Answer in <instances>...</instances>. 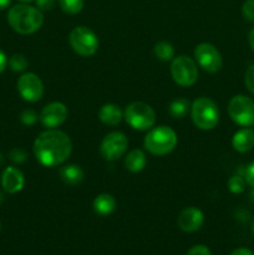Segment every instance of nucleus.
Masks as SVG:
<instances>
[{
  "instance_id": "obj_1",
  "label": "nucleus",
  "mask_w": 254,
  "mask_h": 255,
  "mask_svg": "<svg viewBox=\"0 0 254 255\" xmlns=\"http://www.w3.org/2000/svg\"><path fill=\"white\" fill-rule=\"evenodd\" d=\"M32 149L40 164L54 168L67 161L72 152V142L64 131L51 128L41 132L36 137Z\"/></svg>"
},
{
  "instance_id": "obj_2",
  "label": "nucleus",
  "mask_w": 254,
  "mask_h": 255,
  "mask_svg": "<svg viewBox=\"0 0 254 255\" xmlns=\"http://www.w3.org/2000/svg\"><path fill=\"white\" fill-rule=\"evenodd\" d=\"M7 22L17 34L31 35L44 24L41 10L27 4H17L7 11Z\"/></svg>"
},
{
  "instance_id": "obj_3",
  "label": "nucleus",
  "mask_w": 254,
  "mask_h": 255,
  "mask_svg": "<svg viewBox=\"0 0 254 255\" xmlns=\"http://www.w3.org/2000/svg\"><path fill=\"white\" fill-rule=\"evenodd\" d=\"M178 137L168 126H157L149 129L143 139V147L154 156H166L177 146Z\"/></svg>"
},
{
  "instance_id": "obj_4",
  "label": "nucleus",
  "mask_w": 254,
  "mask_h": 255,
  "mask_svg": "<svg viewBox=\"0 0 254 255\" xmlns=\"http://www.w3.org/2000/svg\"><path fill=\"white\" fill-rule=\"evenodd\" d=\"M191 117L193 124L199 129H213L219 122L218 105L208 97H199L192 102Z\"/></svg>"
},
{
  "instance_id": "obj_5",
  "label": "nucleus",
  "mask_w": 254,
  "mask_h": 255,
  "mask_svg": "<svg viewBox=\"0 0 254 255\" xmlns=\"http://www.w3.org/2000/svg\"><path fill=\"white\" fill-rule=\"evenodd\" d=\"M124 119L133 129L147 131V129H151L156 124V112L148 104L136 101L126 107L124 112Z\"/></svg>"
},
{
  "instance_id": "obj_6",
  "label": "nucleus",
  "mask_w": 254,
  "mask_h": 255,
  "mask_svg": "<svg viewBox=\"0 0 254 255\" xmlns=\"http://www.w3.org/2000/svg\"><path fill=\"white\" fill-rule=\"evenodd\" d=\"M70 46L77 55L90 57L99 50V37L87 26H76L69 35Z\"/></svg>"
},
{
  "instance_id": "obj_7",
  "label": "nucleus",
  "mask_w": 254,
  "mask_h": 255,
  "mask_svg": "<svg viewBox=\"0 0 254 255\" xmlns=\"http://www.w3.org/2000/svg\"><path fill=\"white\" fill-rule=\"evenodd\" d=\"M171 76L181 87H191L198 80V67L192 57L181 55L172 60Z\"/></svg>"
},
{
  "instance_id": "obj_8",
  "label": "nucleus",
  "mask_w": 254,
  "mask_h": 255,
  "mask_svg": "<svg viewBox=\"0 0 254 255\" xmlns=\"http://www.w3.org/2000/svg\"><path fill=\"white\" fill-rule=\"evenodd\" d=\"M228 115L232 121L242 127H251L254 125V100L246 95H237L232 97L228 104Z\"/></svg>"
},
{
  "instance_id": "obj_9",
  "label": "nucleus",
  "mask_w": 254,
  "mask_h": 255,
  "mask_svg": "<svg viewBox=\"0 0 254 255\" xmlns=\"http://www.w3.org/2000/svg\"><path fill=\"white\" fill-rule=\"evenodd\" d=\"M194 59L202 70L208 74H216L223 66V59L214 45L209 44V42H202V44L197 45L194 49Z\"/></svg>"
},
{
  "instance_id": "obj_10",
  "label": "nucleus",
  "mask_w": 254,
  "mask_h": 255,
  "mask_svg": "<svg viewBox=\"0 0 254 255\" xmlns=\"http://www.w3.org/2000/svg\"><path fill=\"white\" fill-rule=\"evenodd\" d=\"M127 147H128V139L126 134L120 131H114L104 137L100 144V153L105 161H117L126 153Z\"/></svg>"
},
{
  "instance_id": "obj_11",
  "label": "nucleus",
  "mask_w": 254,
  "mask_h": 255,
  "mask_svg": "<svg viewBox=\"0 0 254 255\" xmlns=\"http://www.w3.org/2000/svg\"><path fill=\"white\" fill-rule=\"evenodd\" d=\"M17 91L22 100L27 102H37L44 96V84L37 75L25 72L17 80Z\"/></svg>"
},
{
  "instance_id": "obj_12",
  "label": "nucleus",
  "mask_w": 254,
  "mask_h": 255,
  "mask_svg": "<svg viewBox=\"0 0 254 255\" xmlns=\"http://www.w3.org/2000/svg\"><path fill=\"white\" fill-rule=\"evenodd\" d=\"M69 116V111H67L66 105L62 102H50L47 104L44 109L40 112L39 120L44 127L47 129L57 128L61 126Z\"/></svg>"
},
{
  "instance_id": "obj_13",
  "label": "nucleus",
  "mask_w": 254,
  "mask_h": 255,
  "mask_svg": "<svg viewBox=\"0 0 254 255\" xmlns=\"http://www.w3.org/2000/svg\"><path fill=\"white\" fill-rule=\"evenodd\" d=\"M204 223V214L201 209L187 207L177 217V226L182 232L194 233L199 231Z\"/></svg>"
},
{
  "instance_id": "obj_14",
  "label": "nucleus",
  "mask_w": 254,
  "mask_h": 255,
  "mask_svg": "<svg viewBox=\"0 0 254 255\" xmlns=\"http://www.w3.org/2000/svg\"><path fill=\"white\" fill-rule=\"evenodd\" d=\"M25 186V177L16 167H6L1 174V187L6 193L15 194Z\"/></svg>"
},
{
  "instance_id": "obj_15",
  "label": "nucleus",
  "mask_w": 254,
  "mask_h": 255,
  "mask_svg": "<svg viewBox=\"0 0 254 255\" xmlns=\"http://www.w3.org/2000/svg\"><path fill=\"white\" fill-rule=\"evenodd\" d=\"M232 146L239 153L249 152L254 147V131L249 127L242 128L234 133L232 138Z\"/></svg>"
},
{
  "instance_id": "obj_16",
  "label": "nucleus",
  "mask_w": 254,
  "mask_h": 255,
  "mask_svg": "<svg viewBox=\"0 0 254 255\" xmlns=\"http://www.w3.org/2000/svg\"><path fill=\"white\" fill-rule=\"evenodd\" d=\"M117 207V202L112 194L101 193L94 199L92 208L94 212L100 217H109L115 212Z\"/></svg>"
},
{
  "instance_id": "obj_17",
  "label": "nucleus",
  "mask_w": 254,
  "mask_h": 255,
  "mask_svg": "<svg viewBox=\"0 0 254 255\" xmlns=\"http://www.w3.org/2000/svg\"><path fill=\"white\" fill-rule=\"evenodd\" d=\"M99 119L106 126H117L124 120V112L119 105L106 104L100 109Z\"/></svg>"
},
{
  "instance_id": "obj_18",
  "label": "nucleus",
  "mask_w": 254,
  "mask_h": 255,
  "mask_svg": "<svg viewBox=\"0 0 254 255\" xmlns=\"http://www.w3.org/2000/svg\"><path fill=\"white\" fill-rule=\"evenodd\" d=\"M60 179L67 186H77L84 179V171L77 164H65L59 169Z\"/></svg>"
},
{
  "instance_id": "obj_19",
  "label": "nucleus",
  "mask_w": 254,
  "mask_h": 255,
  "mask_svg": "<svg viewBox=\"0 0 254 255\" xmlns=\"http://www.w3.org/2000/svg\"><path fill=\"white\" fill-rule=\"evenodd\" d=\"M147 164V157L142 149H132L125 158V167L132 173L143 171Z\"/></svg>"
},
{
  "instance_id": "obj_20",
  "label": "nucleus",
  "mask_w": 254,
  "mask_h": 255,
  "mask_svg": "<svg viewBox=\"0 0 254 255\" xmlns=\"http://www.w3.org/2000/svg\"><path fill=\"white\" fill-rule=\"evenodd\" d=\"M191 105L187 99H176L169 104L168 112L173 119H183L191 112Z\"/></svg>"
},
{
  "instance_id": "obj_21",
  "label": "nucleus",
  "mask_w": 254,
  "mask_h": 255,
  "mask_svg": "<svg viewBox=\"0 0 254 255\" xmlns=\"http://www.w3.org/2000/svg\"><path fill=\"white\" fill-rule=\"evenodd\" d=\"M154 56L163 62L172 61L174 59V47L167 41H159L153 47Z\"/></svg>"
},
{
  "instance_id": "obj_22",
  "label": "nucleus",
  "mask_w": 254,
  "mask_h": 255,
  "mask_svg": "<svg viewBox=\"0 0 254 255\" xmlns=\"http://www.w3.org/2000/svg\"><path fill=\"white\" fill-rule=\"evenodd\" d=\"M7 65L14 72H22L27 69L29 66V60L26 56L22 54H14L9 60H7Z\"/></svg>"
},
{
  "instance_id": "obj_23",
  "label": "nucleus",
  "mask_w": 254,
  "mask_h": 255,
  "mask_svg": "<svg viewBox=\"0 0 254 255\" xmlns=\"http://www.w3.org/2000/svg\"><path fill=\"white\" fill-rule=\"evenodd\" d=\"M84 4L85 0H59V5L62 11L70 15L79 14L84 7Z\"/></svg>"
},
{
  "instance_id": "obj_24",
  "label": "nucleus",
  "mask_w": 254,
  "mask_h": 255,
  "mask_svg": "<svg viewBox=\"0 0 254 255\" xmlns=\"http://www.w3.org/2000/svg\"><path fill=\"white\" fill-rule=\"evenodd\" d=\"M246 179L243 178L242 176H232L231 178L228 179V189L232 192L233 194H241L246 191Z\"/></svg>"
},
{
  "instance_id": "obj_25",
  "label": "nucleus",
  "mask_w": 254,
  "mask_h": 255,
  "mask_svg": "<svg viewBox=\"0 0 254 255\" xmlns=\"http://www.w3.org/2000/svg\"><path fill=\"white\" fill-rule=\"evenodd\" d=\"M37 119H39V116H37V114L34 110H25L20 115V120L26 126H32L37 121Z\"/></svg>"
},
{
  "instance_id": "obj_26",
  "label": "nucleus",
  "mask_w": 254,
  "mask_h": 255,
  "mask_svg": "<svg viewBox=\"0 0 254 255\" xmlns=\"http://www.w3.org/2000/svg\"><path fill=\"white\" fill-rule=\"evenodd\" d=\"M242 14L248 21L254 22V0H246L242 6Z\"/></svg>"
},
{
  "instance_id": "obj_27",
  "label": "nucleus",
  "mask_w": 254,
  "mask_h": 255,
  "mask_svg": "<svg viewBox=\"0 0 254 255\" xmlns=\"http://www.w3.org/2000/svg\"><path fill=\"white\" fill-rule=\"evenodd\" d=\"M244 82L251 94L254 95V65L248 67L246 71V76H244Z\"/></svg>"
},
{
  "instance_id": "obj_28",
  "label": "nucleus",
  "mask_w": 254,
  "mask_h": 255,
  "mask_svg": "<svg viewBox=\"0 0 254 255\" xmlns=\"http://www.w3.org/2000/svg\"><path fill=\"white\" fill-rule=\"evenodd\" d=\"M244 179H246L247 184H249L254 189V161H252L247 166L246 172H244Z\"/></svg>"
},
{
  "instance_id": "obj_29",
  "label": "nucleus",
  "mask_w": 254,
  "mask_h": 255,
  "mask_svg": "<svg viewBox=\"0 0 254 255\" xmlns=\"http://www.w3.org/2000/svg\"><path fill=\"white\" fill-rule=\"evenodd\" d=\"M26 158H27V154L25 153L22 149L14 148L12 151H10V159L16 162V163H22V162H25V159Z\"/></svg>"
},
{
  "instance_id": "obj_30",
  "label": "nucleus",
  "mask_w": 254,
  "mask_h": 255,
  "mask_svg": "<svg viewBox=\"0 0 254 255\" xmlns=\"http://www.w3.org/2000/svg\"><path fill=\"white\" fill-rule=\"evenodd\" d=\"M187 255H212V253L211 251H209L208 247L199 244V246L192 247V248L187 252Z\"/></svg>"
},
{
  "instance_id": "obj_31",
  "label": "nucleus",
  "mask_w": 254,
  "mask_h": 255,
  "mask_svg": "<svg viewBox=\"0 0 254 255\" xmlns=\"http://www.w3.org/2000/svg\"><path fill=\"white\" fill-rule=\"evenodd\" d=\"M36 2V7L42 11H47V10L54 9L56 0H35Z\"/></svg>"
},
{
  "instance_id": "obj_32",
  "label": "nucleus",
  "mask_w": 254,
  "mask_h": 255,
  "mask_svg": "<svg viewBox=\"0 0 254 255\" xmlns=\"http://www.w3.org/2000/svg\"><path fill=\"white\" fill-rule=\"evenodd\" d=\"M7 66V57L2 50H0V74L6 69Z\"/></svg>"
},
{
  "instance_id": "obj_33",
  "label": "nucleus",
  "mask_w": 254,
  "mask_h": 255,
  "mask_svg": "<svg viewBox=\"0 0 254 255\" xmlns=\"http://www.w3.org/2000/svg\"><path fill=\"white\" fill-rule=\"evenodd\" d=\"M231 255H254V253L248 248H238L232 252Z\"/></svg>"
},
{
  "instance_id": "obj_34",
  "label": "nucleus",
  "mask_w": 254,
  "mask_h": 255,
  "mask_svg": "<svg viewBox=\"0 0 254 255\" xmlns=\"http://www.w3.org/2000/svg\"><path fill=\"white\" fill-rule=\"evenodd\" d=\"M248 42H249V46L252 47V50L254 51V27L251 30L248 35Z\"/></svg>"
},
{
  "instance_id": "obj_35",
  "label": "nucleus",
  "mask_w": 254,
  "mask_h": 255,
  "mask_svg": "<svg viewBox=\"0 0 254 255\" xmlns=\"http://www.w3.org/2000/svg\"><path fill=\"white\" fill-rule=\"evenodd\" d=\"M10 4H11V0H0V10H5L10 6Z\"/></svg>"
},
{
  "instance_id": "obj_36",
  "label": "nucleus",
  "mask_w": 254,
  "mask_h": 255,
  "mask_svg": "<svg viewBox=\"0 0 254 255\" xmlns=\"http://www.w3.org/2000/svg\"><path fill=\"white\" fill-rule=\"evenodd\" d=\"M2 163H4V156H2V153L0 152V166H1Z\"/></svg>"
},
{
  "instance_id": "obj_37",
  "label": "nucleus",
  "mask_w": 254,
  "mask_h": 255,
  "mask_svg": "<svg viewBox=\"0 0 254 255\" xmlns=\"http://www.w3.org/2000/svg\"><path fill=\"white\" fill-rule=\"evenodd\" d=\"M2 202H4V194H2L1 192H0V204H1Z\"/></svg>"
},
{
  "instance_id": "obj_38",
  "label": "nucleus",
  "mask_w": 254,
  "mask_h": 255,
  "mask_svg": "<svg viewBox=\"0 0 254 255\" xmlns=\"http://www.w3.org/2000/svg\"><path fill=\"white\" fill-rule=\"evenodd\" d=\"M19 1H21V2H31V1H35V0H19Z\"/></svg>"
},
{
  "instance_id": "obj_39",
  "label": "nucleus",
  "mask_w": 254,
  "mask_h": 255,
  "mask_svg": "<svg viewBox=\"0 0 254 255\" xmlns=\"http://www.w3.org/2000/svg\"><path fill=\"white\" fill-rule=\"evenodd\" d=\"M252 231H253V234H254V222H253V226H252Z\"/></svg>"
},
{
  "instance_id": "obj_40",
  "label": "nucleus",
  "mask_w": 254,
  "mask_h": 255,
  "mask_svg": "<svg viewBox=\"0 0 254 255\" xmlns=\"http://www.w3.org/2000/svg\"><path fill=\"white\" fill-rule=\"evenodd\" d=\"M0 229H1V223H0Z\"/></svg>"
}]
</instances>
